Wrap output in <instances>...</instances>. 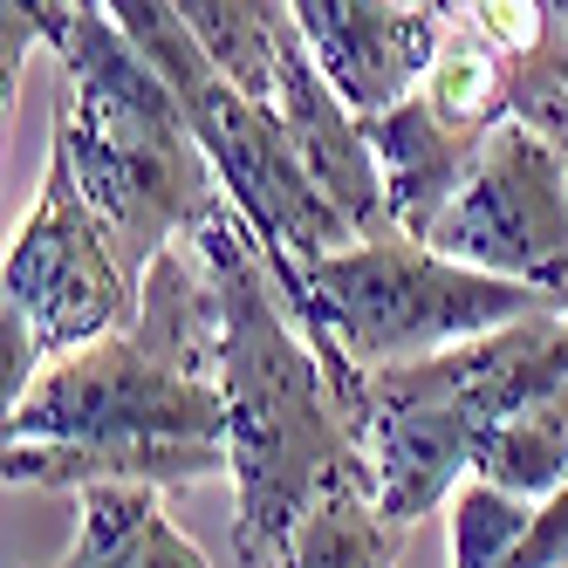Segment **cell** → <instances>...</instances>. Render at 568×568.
<instances>
[{"mask_svg": "<svg viewBox=\"0 0 568 568\" xmlns=\"http://www.w3.org/2000/svg\"><path fill=\"white\" fill-rule=\"evenodd\" d=\"M220 288V397H226V453H233V555L247 568H274L295 541L308 507L343 473L363 466L356 412L336 390L329 363L308 343L288 288L274 281L261 233L240 220L233 199L192 233Z\"/></svg>", "mask_w": 568, "mask_h": 568, "instance_id": "cell-1", "label": "cell"}, {"mask_svg": "<svg viewBox=\"0 0 568 568\" xmlns=\"http://www.w3.org/2000/svg\"><path fill=\"white\" fill-rule=\"evenodd\" d=\"M62 62V97H55V138L90 213L103 220L116 261L131 288H144L151 261L206 220L226 185L213 172L206 144L192 138V116L172 97L124 28L103 14V0H83L69 42L55 49Z\"/></svg>", "mask_w": 568, "mask_h": 568, "instance_id": "cell-2", "label": "cell"}, {"mask_svg": "<svg viewBox=\"0 0 568 568\" xmlns=\"http://www.w3.org/2000/svg\"><path fill=\"white\" fill-rule=\"evenodd\" d=\"M0 445H226L220 288L192 240L151 261L124 329L34 377Z\"/></svg>", "mask_w": 568, "mask_h": 568, "instance_id": "cell-3", "label": "cell"}, {"mask_svg": "<svg viewBox=\"0 0 568 568\" xmlns=\"http://www.w3.org/2000/svg\"><path fill=\"white\" fill-rule=\"evenodd\" d=\"M288 308L302 315L308 343L322 349L336 390L356 412L371 371L425 363L438 349L494 336L507 322L548 315L555 302L520 288V281L445 261L438 247H425L412 233H377V240H356V247H343L329 261H308L288 288Z\"/></svg>", "mask_w": 568, "mask_h": 568, "instance_id": "cell-4", "label": "cell"}, {"mask_svg": "<svg viewBox=\"0 0 568 568\" xmlns=\"http://www.w3.org/2000/svg\"><path fill=\"white\" fill-rule=\"evenodd\" d=\"M445 261L479 267L520 281V288L548 295L568 315V179H561V151L520 124L500 116L486 138L473 179L459 185V199L438 213L432 240Z\"/></svg>", "mask_w": 568, "mask_h": 568, "instance_id": "cell-5", "label": "cell"}, {"mask_svg": "<svg viewBox=\"0 0 568 568\" xmlns=\"http://www.w3.org/2000/svg\"><path fill=\"white\" fill-rule=\"evenodd\" d=\"M0 302H14L28 315L42 356H75L103 336H116L138 315V288L124 261H116L103 220L90 213L83 185H75L62 144H49V172L34 192L28 220L8 240V267H0Z\"/></svg>", "mask_w": 568, "mask_h": 568, "instance_id": "cell-6", "label": "cell"}, {"mask_svg": "<svg viewBox=\"0 0 568 568\" xmlns=\"http://www.w3.org/2000/svg\"><path fill=\"white\" fill-rule=\"evenodd\" d=\"M288 14L302 49L356 116L404 103L445 42V14L425 0H288Z\"/></svg>", "mask_w": 568, "mask_h": 568, "instance_id": "cell-7", "label": "cell"}, {"mask_svg": "<svg viewBox=\"0 0 568 568\" xmlns=\"http://www.w3.org/2000/svg\"><path fill=\"white\" fill-rule=\"evenodd\" d=\"M281 131H288L295 158L308 165V179L329 192V206L363 233H397L390 226V206H384V172H377V151H371V131H363V116L329 90V75L315 69V55L302 49V34L288 28V42H281V75H274V103Z\"/></svg>", "mask_w": 568, "mask_h": 568, "instance_id": "cell-8", "label": "cell"}, {"mask_svg": "<svg viewBox=\"0 0 568 568\" xmlns=\"http://www.w3.org/2000/svg\"><path fill=\"white\" fill-rule=\"evenodd\" d=\"M371 131V151H377V172H384V206H390V226L412 233V240H432L438 213L459 199V185L473 179L479 151L494 131H473V124H453L425 103V90H412L404 103H390L384 116H363Z\"/></svg>", "mask_w": 568, "mask_h": 568, "instance_id": "cell-9", "label": "cell"}, {"mask_svg": "<svg viewBox=\"0 0 568 568\" xmlns=\"http://www.w3.org/2000/svg\"><path fill=\"white\" fill-rule=\"evenodd\" d=\"M75 507L83 527L55 568H213L165 514V486H83Z\"/></svg>", "mask_w": 568, "mask_h": 568, "instance_id": "cell-10", "label": "cell"}, {"mask_svg": "<svg viewBox=\"0 0 568 568\" xmlns=\"http://www.w3.org/2000/svg\"><path fill=\"white\" fill-rule=\"evenodd\" d=\"M404 561V527L384 520L371 466L343 473L329 494L308 507L295 541L274 555V568H397Z\"/></svg>", "mask_w": 568, "mask_h": 568, "instance_id": "cell-11", "label": "cell"}, {"mask_svg": "<svg viewBox=\"0 0 568 568\" xmlns=\"http://www.w3.org/2000/svg\"><path fill=\"white\" fill-rule=\"evenodd\" d=\"M172 8L233 90H247L254 103H274L281 42L295 28L288 0H172Z\"/></svg>", "mask_w": 568, "mask_h": 568, "instance_id": "cell-12", "label": "cell"}, {"mask_svg": "<svg viewBox=\"0 0 568 568\" xmlns=\"http://www.w3.org/2000/svg\"><path fill=\"white\" fill-rule=\"evenodd\" d=\"M479 479L507 486L514 500H548L568 486V377L548 384L535 404H520L514 418H500L479 445Z\"/></svg>", "mask_w": 568, "mask_h": 568, "instance_id": "cell-13", "label": "cell"}, {"mask_svg": "<svg viewBox=\"0 0 568 568\" xmlns=\"http://www.w3.org/2000/svg\"><path fill=\"white\" fill-rule=\"evenodd\" d=\"M425 103L453 124H473V131H494L507 116V90H514V62L486 42L473 28H445V42L425 69Z\"/></svg>", "mask_w": 568, "mask_h": 568, "instance_id": "cell-14", "label": "cell"}, {"mask_svg": "<svg viewBox=\"0 0 568 568\" xmlns=\"http://www.w3.org/2000/svg\"><path fill=\"white\" fill-rule=\"evenodd\" d=\"M445 507H453L445 514L453 520V541H445V561L453 568H500L527 541V527H535V500H514L507 486L479 479V473H466Z\"/></svg>", "mask_w": 568, "mask_h": 568, "instance_id": "cell-15", "label": "cell"}, {"mask_svg": "<svg viewBox=\"0 0 568 568\" xmlns=\"http://www.w3.org/2000/svg\"><path fill=\"white\" fill-rule=\"evenodd\" d=\"M83 0H0V97L14 103V83L34 49H62Z\"/></svg>", "mask_w": 568, "mask_h": 568, "instance_id": "cell-16", "label": "cell"}, {"mask_svg": "<svg viewBox=\"0 0 568 568\" xmlns=\"http://www.w3.org/2000/svg\"><path fill=\"white\" fill-rule=\"evenodd\" d=\"M459 14L507 62H535V55H548L561 42V21H555L548 0H459Z\"/></svg>", "mask_w": 568, "mask_h": 568, "instance_id": "cell-17", "label": "cell"}, {"mask_svg": "<svg viewBox=\"0 0 568 568\" xmlns=\"http://www.w3.org/2000/svg\"><path fill=\"white\" fill-rule=\"evenodd\" d=\"M42 371H49V356H42V343H34L28 315L14 302H0V397H8V412L34 390V377H42Z\"/></svg>", "mask_w": 568, "mask_h": 568, "instance_id": "cell-18", "label": "cell"}, {"mask_svg": "<svg viewBox=\"0 0 568 568\" xmlns=\"http://www.w3.org/2000/svg\"><path fill=\"white\" fill-rule=\"evenodd\" d=\"M500 568H568V486L535 507V527H527V541H520Z\"/></svg>", "mask_w": 568, "mask_h": 568, "instance_id": "cell-19", "label": "cell"}, {"mask_svg": "<svg viewBox=\"0 0 568 568\" xmlns=\"http://www.w3.org/2000/svg\"><path fill=\"white\" fill-rule=\"evenodd\" d=\"M535 69H541V75H555V83L568 90V42H555L548 55H535Z\"/></svg>", "mask_w": 568, "mask_h": 568, "instance_id": "cell-20", "label": "cell"}, {"mask_svg": "<svg viewBox=\"0 0 568 568\" xmlns=\"http://www.w3.org/2000/svg\"><path fill=\"white\" fill-rule=\"evenodd\" d=\"M548 8H555V21H561V42H568V0H548Z\"/></svg>", "mask_w": 568, "mask_h": 568, "instance_id": "cell-21", "label": "cell"}, {"mask_svg": "<svg viewBox=\"0 0 568 568\" xmlns=\"http://www.w3.org/2000/svg\"><path fill=\"white\" fill-rule=\"evenodd\" d=\"M445 14H459V0H445Z\"/></svg>", "mask_w": 568, "mask_h": 568, "instance_id": "cell-22", "label": "cell"}, {"mask_svg": "<svg viewBox=\"0 0 568 568\" xmlns=\"http://www.w3.org/2000/svg\"><path fill=\"white\" fill-rule=\"evenodd\" d=\"M425 8H438V14H445V0H425Z\"/></svg>", "mask_w": 568, "mask_h": 568, "instance_id": "cell-23", "label": "cell"}]
</instances>
